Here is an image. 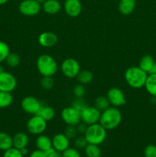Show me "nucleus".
<instances>
[{"label":"nucleus","mask_w":156,"mask_h":157,"mask_svg":"<svg viewBox=\"0 0 156 157\" xmlns=\"http://www.w3.org/2000/svg\"><path fill=\"white\" fill-rule=\"evenodd\" d=\"M122 113L116 107H110L101 112L99 123L106 130L116 129L122 122Z\"/></svg>","instance_id":"nucleus-1"},{"label":"nucleus","mask_w":156,"mask_h":157,"mask_svg":"<svg viewBox=\"0 0 156 157\" xmlns=\"http://www.w3.org/2000/svg\"><path fill=\"white\" fill-rule=\"evenodd\" d=\"M147 73L137 66H132L126 69L124 75L125 81L129 87L139 89L145 86Z\"/></svg>","instance_id":"nucleus-2"},{"label":"nucleus","mask_w":156,"mask_h":157,"mask_svg":"<svg viewBox=\"0 0 156 157\" xmlns=\"http://www.w3.org/2000/svg\"><path fill=\"white\" fill-rule=\"evenodd\" d=\"M36 66L40 75L43 77H52L58 71V64L56 60L47 54H44L38 57L36 61Z\"/></svg>","instance_id":"nucleus-3"},{"label":"nucleus","mask_w":156,"mask_h":157,"mask_svg":"<svg viewBox=\"0 0 156 157\" xmlns=\"http://www.w3.org/2000/svg\"><path fill=\"white\" fill-rule=\"evenodd\" d=\"M84 136L90 144L100 145L106 137V130L99 123L88 125Z\"/></svg>","instance_id":"nucleus-4"},{"label":"nucleus","mask_w":156,"mask_h":157,"mask_svg":"<svg viewBox=\"0 0 156 157\" xmlns=\"http://www.w3.org/2000/svg\"><path fill=\"white\" fill-rule=\"evenodd\" d=\"M26 127L31 134L38 136L42 134L47 129V121L38 115H33L28 121Z\"/></svg>","instance_id":"nucleus-5"},{"label":"nucleus","mask_w":156,"mask_h":157,"mask_svg":"<svg viewBox=\"0 0 156 157\" xmlns=\"http://www.w3.org/2000/svg\"><path fill=\"white\" fill-rule=\"evenodd\" d=\"M61 70L63 75L67 78H76L81 71L80 63L74 58H67L61 63Z\"/></svg>","instance_id":"nucleus-6"},{"label":"nucleus","mask_w":156,"mask_h":157,"mask_svg":"<svg viewBox=\"0 0 156 157\" xmlns=\"http://www.w3.org/2000/svg\"><path fill=\"white\" fill-rule=\"evenodd\" d=\"M100 115L101 111H99L95 106L93 107L87 106L80 111L81 121L85 123L87 125L99 123Z\"/></svg>","instance_id":"nucleus-7"},{"label":"nucleus","mask_w":156,"mask_h":157,"mask_svg":"<svg viewBox=\"0 0 156 157\" xmlns=\"http://www.w3.org/2000/svg\"><path fill=\"white\" fill-rule=\"evenodd\" d=\"M41 9V5L37 0H23L18 6L20 13L25 16H35Z\"/></svg>","instance_id":"nucleus-8"},{"label":"nucleus","mask_w":156,"mask_h":157,"mask_svg":"<svg viewBox=\"0 0 156 157\" xmlns=\"http://www.w3.org/2000/svg\"><path fill=\"white\" fill-rule=\"evenodd\" d=\"M61 118L67 125L76 126L81 122L80 112L72 106L63 109L61 111Z\"/></svg>","instance_id":"nucleus-9"},{"label":"nucleus","mask_w":156,"mask_h":157,"mask_svg":"<svg viewBox=\"0 0 156 157\" xmlns=\"http://www.w3.org/2000/svg\"><path fill=\"white\" fill-rule=\"evenodd\" d=\"M106 98L113 107H121L126 104V99L123 91L119 87H112L107 91Z\"/></svg>","instance_id":"nucleus-10"},{"label":"nucleus","mask_w":156,"mask_h":157,"mask_svg":"<svg viewBox=\"0 0 156 157\" xmlns=\"http://www.w3.org/2000/svg\"><path fill=\"white\" fill-rule=\"evenodd\" d=\"M41 105L39 101L35 97L27 96L22 99L21 102V109L25 112L26 113L32 115H35L38 113L41 108Z\"/></svg>","instance_id":"nucleus-11"},{"label":"nucleus","mask_w":156,"mask_h":157,"mask_svg":"<svg viewBox=\"0 0 156 157\" xmlns=\"http://www.w3.org/2000/svg\"><path fill=\"white\" fill-rule=\"evenodd\" d=\"M17 87V80L11 73L4 71L0 74V90L12 93Z\"/></svg>","instance_id":"nucleus-12"},{"label":"nucleus","mask_w":156,"mask_h":157,"mask_svg":"<svg viewBox=\"0 0 156 157\" xmlns=\"http://www.w3.org/2000/svg\"><path fill=\"white\" fill-rule=\"evenodd\" d=\"M82 3L80 0H64V9L66 14L72 18H76L82 12Z\"/></svg>","instance_id":"nucleus-13"},{"label":"nucleus","mask_w":156,"mask_h":157,"mask_svg":"<svg viewBox=\"0 0 156 157\" xmlns=\"http://www.w3.org/2000/svg\"><path fill=\"white\" fill-rule=\"evenodd\" d=\"M58 35L51 32H44L39 35L38 41L44 48H51L58 43Z\"/></svg>","instance_id":"nucleus-14"},{"label":"nucleus","mask_w":156,"mask_h":157,"mask_svg":"<svg viewBox=\"0 0 156 157\" xmlns=\"http://www.w3.org/2000/svg\"><path fill=\"white\" fill-rule=\"evenodd\" d=\"M52 147L58 151L63 153L70 147V140L64 133H57L51 139Z\"/></svg>","instance_id":"nucleus-15"},{"label":"nucleus","mask_w":156,"mask_h":157,"mask_svg":"<svg viewBox=\"0 0 156 157\" xmlns=\"http://www.w3.org/2000/svg\"><path fill=\"white\" fill-rule=\"evenodd\" d=\"M13 140V147L21 150L24 147H27L29 144V137L27 133L23 132H18L15 133V136L12 137Z\"/></svg>","instance_id":"nucleus-16"},{"label":"nucleus","mask_w":156,"mask_h":157,"mask_svg":"<svg viewBox=\"0 0 156 157\" xmlns=\"http://www.w3.org/2000/svg\"><path fill=\"white\" fill-rule=\"evenodd\" d=\"M136 0H120L118 9L122 15H128L133 12L136 8Z\"/></svg>","instance_id":"nucleus-17"},{"label":"nucleus","mask_w":156,"mask_h":157,"mask_svg":"<svg viewBox=\"0 0 156 157\" xmlns=\"http://www.w3.org/2000/svg\"><path fill=\"white\" fill-rule=\"evenodd\" d=\"M42 9L45 13L49 15H55L60 12L61 5L58 0H47L42 4Z\"/></svg>","instance_id":"nucleus-18"},{"label":"nucleus","mask_w":156,"mask_h":157,"mask_svg":"<svg viewBox=\"0 0 156 157\" xmlns=\"http://www.w3.org/2000/svg\"><path fill=\"white\" fill-rule=\"evenodd\" d=\"M35 145L37 149L46 152L52 148V140L49 136L44 134H40L35 140Z\"/></svg>","instance_id":"nucleus-19"},{"label":"nucleus","mask_w":156,"mask_h":157,"mask_svg":"<svg viewBox=\"0 0 156 157\" xmlns=\"http://www.w3.org/2000/svg\"><path fill=\"white\" fill-rule=\"evenodd\" d=\"M13 147L12 137L7 133L0 132V150L6 151Z\"/></svg>","instance_id":"nucleus-20"},{"label":"nucleus","mask_w":156,"mask_h":157,"mask_svg":"<svg viewBox=\"0 0 156 157\" xmlns=\"http://www.w3.org/2000/svg\"><path fill=\"white\" fill-rule=\"evenodd\" d=\"M37 115L41 117L44 120H45L47 122L51 121L54 117L55 112L53 107L48 105H41L39 111L38 112Z\"/></svg>","instance_id":"nucleus-21"},{"label":"nucleus","mask_w":156,"mask_h":157,"mask_svg":"<svg viewBox=\"0 0 156 157\" xmlns=\"http://www.w3.org/2000/svg\"><path fill=\"white\" fill-rule=\"evenodd\" d=\"M145 87L150 94L156 97V74L149 75L147 77Z\"/></svg>","instance_id":"nucleus-22"},{"label":"nucleus","mask_w":156,"mask_h":157,"mask_svg":"<svg viewBox=\"0 0 156 157\" xmlns=\"http://www.w3.org/2000/svg\"><path fill=\"white\" fill-rule=\"evenodd\" d=\"M76 79L80 84L85 85V84H90L93 81V75L90 71L82 70L80 71V73L76 76Z\"/></svg>","instance_id":"nucleus-23"},{"label":"nucleus","mask_w":156,"mask_h":157,"mask_svg":"<svg viewBox=\"0 0 156 157\" xmlns=\"http://www.w3.org/2000/svg\"><path fill=\"white\" fill-rule=\"evenodd\" d=\"M154 62V61L152 57L150 56V55H145L141 58L139 67L145 72L148 73L152 67Z\"/></svg>","instance_id":"nucleus-24"},{"label":"nucleus","mask_w":156,"mask_h":157,"mask_svg":"<svg viewBox=\"0 0 156 157\" xmlns=\"http://www.w3.org/2000/svg\"><path fill=\"white\" fill-rule=\"evenodd\" d=\"M84 151L87 157H100L102 153L99 146L95 144H88V145L84 149Z\"/></svg>","instance_id":"nucleus-25"},{"label":"nucleus","mask_w":156,"mask_h":157,"mask_svg":"<svg viewBox=\"0 0 156 157\" xmlns=\"http://www.w3.org/2000/svg\"><path fill=\"white\" fill-rule=\"evenodd\" d=\"M13 98L9 92L0 90V108H6L12 104Z\"/></svg>","instance_id":"nucleus-26"},{"label":"nucleus","mask_w":156,"mask_h":157,"mask_svg":"<svg viewBox=\"0 0 156 157\" xmlns=\"http://www.w3.org/2000/svg\"><path fill=\"white\" fill-rule=\"evenodd\" d=\"M95 107L99 110L102 112L103 110H106L108 107H110V102H109L108 98L106 96H99L96 100H95Z\"/></svg>","instance_id":"nucleus-27"},{"label":"nucleus","mask_w":156,"mask_h":157,"mask_svg":"<svg viewBox=\"0 0 156 157\" xmlns=\"http://www.w3.org/2000/svg\"><path fill=\"white\" fill-rule=\"evenodd\" d=\"M20 61H21V59H20L19 55L14 52H10L6 59V64L11 67H18L20 64Z\"/></svg>","instance_id":"nucleus-28"},{"label":"nucleus","mask_w":156,"mask_h":157,"mask_svg":"<svg viewBox=\"0 0 156 157\" xmlns=\"http://www.w3.org/2000/svg\"><path fill=\"white\" fill-rule=\"evenodd\" d=\"M9 53H10V48L7 43L0 41V63L6 61Z\"/></svg>","instance_id":"nucleus-29"},{"label":"nucleus","mask_w":156,"mask_h":157,"mask_svg":"<svg viewBox=\"0 0 156 157\" xmlns=\"http://www.w3.org/2000/svg\"><path fill=\"white\" fill-rule=\"evenodd\" d=\"M64 134L68 138L69 140H73L77 136V130L76 126L67 125V127L64 129Z\"/></svg>","instance_id":"nucleus-30"},{"label":"nucleus","mask_w":156,"mask_h":157,"mask_svg":"<svg viewBox=\"0 0 156 157\" xmlns=\"http://www.w3.org/2000/svg\"><path fill=\"white\" fill-rule=\"evenodd\" d=\"M40 84L42 87V88L45 89V90H50L54 87V81L52 78V77L45 76L41 78V81H40Z\"/></svg>","instance_id":"nucleus-31"},{"label":"nucleus","mask_w":156,"mask_h":157,"mask_svg":"<svg viewBox=\"0 0 156 157\" xmlns=\"http://www.w3.org/2000/svg\"><path fill=\"white\" fill-rule=\"evenodd\" d=\"M87 145H88V142H87L84 135V136L80 135L79 136H76L74 139L75 148L77 149V150H84Z\"/></svg>","instance_id":"nucleus-32"},{"label":"nucleus","mask_w":156,"mask_h":157,"mask_svg":"<svg viewBox=\"0 0 156 157\" xmlns=\"http://www.w3.org/2000/svg\"><path fill=\"white\" fill-rule=\"evenodd\" d=\"M62 157H81L77 149L69 147L62 153Z\"/></svg>","instance_id":"nucleus-33"},{"label":"nucleus","mask_w":156,"mask_h":157,"mask_svg":"<svg viewBox=\"0 0 156 157\" xmlns=\"http://www.w3.org/2000/svg\"><path fill=\"white\" fill-rule=\"evenodd\" d=\"M2 157H24V156L21 154L19 150L15 148V147H12L5 151Z\"/></svg>","instance_id":"nucleus-34"},{"label":"nucleus","mask_w":156,"mask_h":157,"mask_svg":"<svg viewBox=\"0 0 156 157\" xmlns=\"http://www.w3.org/2000/svg\"><path fill=\"white\" fill-rule=\"evenodd\" d=\"M73 94L76 97V98H82L86 94V89L83 84H76L73 87Z\"/></svg>","instance_id":"nucleus-35"},{"label":"nucleus","mask_w":156,"mask_h":157,"mask_svg":"<svg viewBox=\"0 0 156 157\" xmlns=\"http://www.w3.org/2000/svg\"><path fill=\"white\" fill-rule=\"evenodd\" d=\"M145 157H156V146L150 145L147 146L144 150Z\"/></svg>","instance_id":"nucleus-36"},{"label":"nucleus","mask_w":156,"mask_h":157,"mask_svg":"<svg viewBox=\"0 0 156 157\" xmlns=\"http://www.w3.org/2000/svg\"><path fill=\"white\" fill-rule=\"evenodd\" d=\"M71 106L80 112L81 110H82L84 107H87V105L86 104L85 101H84L82 98H77V99L75 100V101H73V104H72Z\"/></svg>","instance_id":"nucleus-37"},{"label":"nucleus","mask_w":156,"mask_h":157,"mask_svg":"<svg viewBox=\"0 0 156 157\" xmlns=\"http://www.w3.org/2000/svg\"><path fill=\"white\" fill-rule=\"evenodd\" d=\"M76 130H77L78 134L84 135V133H85L86 131H87V127H88V125L86 124L85 123L81 121V122H80L79 124L76 126Z\"/></svg>","instance_id":"nucleus-38"},{"label":"nucleus","mask_w":156,"mask_h":157,"mask_svg":"<svg viewBox=\"0 0 156 157\" xmlns=\"http://www.w3.org/2000/svg\"><path fill=\"white\" fill-rule=\"evenodd\" d=\"M47 157H62V153L58 151L53 147L45 152Z\"/></svg>","instance_id":"nucleus-39"},{"label":"nucleus","mask_w":156,"mask_h":157,"mask_svg":"<svg viewBox=\"0 0 156 157\" xmlns=\"http://www.w3.org/2000/svg\"><path fill=\"white\" fill-rule=\"evenodd\" d=\"M29 157H47L46 156L45 152L42 151V150H40L38 149L34 150L29 155Z\"/></svg>","instance_id":"nucleus-40"},{"label":"nucleus","mask_w":156,"mask_h":157,"mask_svg":"<svg viewBox=\"0 0 156 157\" xmlns=\"http://www.w3.org/2000/svg\"><path fill=\"white\" fill-rule=\"evenodd\" d=\"M149 75H152V74H156V62H154V64H153L152 67L150 70V71L148 72Z\"/></svg>","instance_id":"nucleus-41"},{"label":"nucleus","mask_w":156,"mask_h":157,"mask_svg":"<svg viewBox=\"0 0 156 157\" xmlns=\"http://www.w3.org/2000/svg\"><path fill=\"white\" fill-rule=\"evenodd\" d=\"M20 152H21V154L23 155V156H26V155H28V150L27 147H24V148L21 149V150H19Z\"/></svg>","instance_id":"nucleus-42"},{"label":"nucleus","mask_w":156,"mask_h":157,"mask_svg":"<svg viewBox=\"0 0 156 157\" xmlns=\"http://www.w3.org/2000/svg\"><path fill=\"white\" fill-rule=\"evenodd\" d=\"M8 1H9V0H0V6L6 4Z\"/></svg>","instance_id":"nucleus-43"},{"label":"nucleus","mask_w":156,"mask_h":157,"mask_svg":"<svg viewBox=\"0 0 156 157\" xmlns=\"http://www.w3.org/2000/svg\"><path fill=\"white\" fill-rule=\"evenodd\" d=\"M37 1H38V2H39L40 4L41 5V4H43V3H44V2H45L47 1V0H37Z\"/></svg>","instance_id":"nucleus-44"},{"label":"nucleus","mask_w":156,"mask_h":157,"mask_svg":"<svg viewBox=\"0 0 156 157\" xmlns=\"http://www.w3.org/2000/svg\"><path fill=\"white\" fill-rule=\"evenodd\" d=\"M4 71H5L4 68H3L1 64H0V74H2V72H4Z\"/></svg>","instance_id":"nucleus-45"}]
</instances>
